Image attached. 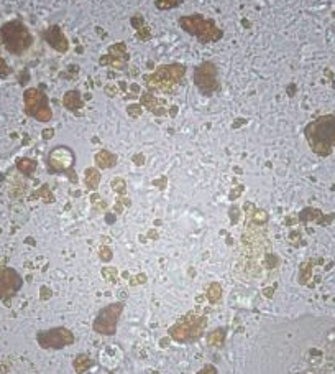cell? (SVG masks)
<instances>
[{
	"mask_svg": "<svg viewBox=\"0 0 335 374\" xmlns=\"http://www.w3.org/2000/svg\"><path fill=\"white\" fill-rule=\"evenodd\" d=\"M306 138L317 155H329L335 145V117L325 115L306 127Z\"/></svg>",
	"mask_w": 335,
	"mask_h": 374,
	"instance_id": "cell-1",
	"label": "cell"
},
{
	"mask_svg": "<svg viewBox=\"0 0 335 374\" xmlns=\"http://www.w3.org/2000/svg\"><path fill=\"white\" fill-rule=\"evenodd\" d=\"M207 315L200 310H192L169 328V336L177 343H191L204 335Z\"/></svg>",
	"mask_w": 335,
	"mask_h": 374,
	"instance_id": "cell-2",
	"label": "cell"
},
{
	"mask_svg": "<svg viewBox=\"0 0 335 374\" xmlns=\"http://www.w3.org/2000/svg\"><path fill=\"white\" fill-rule=\"evenodd\" d=\"M186 68L181 64L161 66L153 75L145 78L148 89L153 92H173L174 87L183 81Z\"/></svg>",
	"mask_w": 335,
	"mask_h": 374,
	"instance_id": "cell-3",
	"label": "cell"
},
{
	"mask_svg": "<svg viewBox=\"0 0 335 374\" xmlns=\"http://www.w3.org/2000/svg\"><path fill=\"white\" fill-rule=\"evenodd\" d=\"M179 27L186 32L197 36L200 41H217L222 38V30H219L212 20H207L202 15H191L179 18Z\"/></svg>",
	"mask_w": 335,
	"mask_h": 374,
	"instance_id": "cell-4",
	"label": "cell"
},
{
	"mask_svg": "<svg viewBox=\"0 0 335 374\" xmlns=\"http://www.w3.org/2000/svg\"><path fill=\"white\" fill-rule=\"evenodd\" d=\"M48 172L49 173H66L72 183H78V175L72 172V167L76 163V155L66 145H58L48 155Z\"/></svg>",
	"mask_w": 335,
	"mask_h": 374,
	"instance_id": "cell-5",
	"label": "cell"
},
{
	"mask_svg": "<svg viewBox=\"0 0 335 374\" xmlns=\"http://www.w3.org/2000/svg\"><path fill=\"white\" fill-rule=\"evenodd\" d=\"M123 309H125L123 302H115L104 307L94 320V332L104 336H114L117 333V325L122 317Z\"/></svg>",
	"mask_w": 335,
	"mask_h": 374,
	"instance_id": "cell-6",
	"label": "cell"
},
{
	"mask_svg": "<svg viewBox=\"0 0 335 374\" xmlns=\"http://www.w3.org/2000/svg\"><path fill=\"white\" fill-rule=\"evenodd\" d=\"M36 341L43 349H63L76 341V336L71 330L64 326L43 330L36 335Z\"/></svg>",
	"mask_w": 335,
	"mask_h": 374,
	"instance_id": "cell-7",
	"label": "cell"
},
{
	"mask_svg": "<svg viewBox=\"0 0 335 374\" xmlns=\"http://www.w3.org/2000/svg\"><path fill=\"white\" fill-rule=\"evenodd\" d=\"M194 84L199 87L200 92L212 94L219 89V78H217V68L214 63H202L194 69Z\"/></svg>",
	"mask_w": 335,
	"mask_h": 374,
	"instance_id": "cell-8",
	"label": "cell"
},
{
	"mask_svg": "<svg viewBox=\"0 0 335 374\" xmlns=\"http://www.w3.org/2000/svg\"><path fill=\"white\" fill-rule=\"evenodd\" d=\"M27 111L28 114H32L35 119H38L41 122H46L51 119V115H53V112H51V109L48 106V99L46 96L38 91V89H30L28 94H27Z\"/></svg>",
	"mask_w": 335,
	"mask_h": 374,
	"instance_id": "cell-9",
	"label": "cell"
},
{
	"mask_svg": "<svg viewBox=\"0 0 335 374\" xmlns=\"http://www.w3.org/2000/svg\"><path fill=\"white\" fill-rule=\"evenodd\" d=\"M21 284H23V280L15 270L0 269V298L15 295L20 290Z\"/></svg>",
	"mask_w": 335,
	"mask_h": 374,
	"instance_id": "cell-10",
	"label": "cell"
},
{
	"mask_svg": "<svg viewBox=\"0 0 335 374\" xmlns=\"http://www.w3.org/2000/svg\"><path fill=\"white\" fill-rule=\"evenodd\" d=\"M48 43L51 46H55L59 53H64L66 50H68V40H66V36H64V33L59 30L58 27H55V28H51V30L48 32Z\"/></svg>",
	"mask_w": 335,
	"mask_h": 374,
	"instance_id": "cell-11",
	"label": "cell"
},
{
	"mask_svg": "<svg viewBox=\"0 0 335 374\" xmlns=\"http://www.w3.org/2000/svg\"><path fill=\"white\" fill-rule=\"evenodd\" d=\"M94 160H95V165H97L99 168H102V170H107V168H112V167L117 165V155H114V153L109 152V150L97 152Z\"/></svg>",
	"mask_w": 335,
	"mask_h": 374,
	"instance_id": "cell-12",
	"label": "cell"
},
{
	"mask_svg": "<svg viewBox=\"0 0 335 374\" xmlns=\"http://www.w3.org/2000/svg\"><path fill=\"white\" fill-rule=\"evenodd\" d=\"M84 181H86V186L87 190H91V192H94V190H97L99 186V183H100V172L97 170V168H86V173H84Z\"/></svg>",
	"mask_w": 335,
	"mask_h": 374,
	"instance_id": "cell-13",
	"label": "cell"
},
{
	"mask_svg": "<svg viewBox=\"0 0 335 374\" xmlns=\"http://www.w3.org/2000/svg\"><path fill=\"white\" fill-rule=\"evenodd\" d=\"M225 335H227V328H217L214 330L212 333L207 335V344L214 348H220L225 343Z\"/></svg>",
	"mask_w": 335,
	"mask_h": 374,
	"instance_id": "cell-14",
	"label": "cell"
},
{
	"mask_svg": "<svg viewBox=\"0 0 335 374\" xmlns=\"http://www.w3.org/2000/svg\"><path fill=\"white\" fill-rule=\"evenodd\" d=\"M220 300H222V285L214 282L209 285V289H207V302L215 305V303H219Z\"/></svg>",
	"mask_w": 335,
	"mask_h": 374,
	"instance_id": "cell-15",
	"label": "cell"
},
{
	"mask_svg": "<svg viewBox=\"0 0 335 374\" xmlns=\"http://www.w3.org/2000/svg\"><path fill=\"white\" fill-rule=\"evenodd\" d=\"M64 106L69 109V111H76V109L83 107V101L79 99V92L78 91H69L64 96Z\"/></svg>",
	"mask_w": 335,
	"mask_h": 374,
	"instance_id": "cell-16",
	"label": "cell"
},
{
	"mask_svg": "<svg viewBox=\"0 0 335 374\" xmlns=\"http://www.w3.org/2000/svg\"><path fill=\"white\" fill-rule=\"evenodd\" d=\"M91 366H92V359L87 355H79L74 359V369H76L78 374H84Z\"/></svg>",
	"mask_w": 335,
	"mask_h": 374,
	"instance_id": "cell-17",
	"label": "cell"
},
{
	"mask_svg": "<svg viewBox=\"0 0 335 374\" xmlns=\"http://www.w3.org/2000/svg\"><path fill=\"white\" fill-rule=\"evenodd\" d=\"M141 102H143V104H145L148 109H150L151 112H154V114H161V112H160V109H158V106L161 104V102H160L158 99H156L151 92H145V94H143V99H141Z\"/></svg>",
	"mask_w": 335,
	"mask_h": 374,
	"instance_id": "cell-18",
	"label": "cell"
},
{
	"mask_svg": "<svg viewBox=\"0 0 335 374\" xmlns=\"http://www.w3.org/2000/svg\"><path fill=\"white\" fill-rule=\"evenodd\" d=\"M112 190H114V192L118 193V195H125L126 193V183H125V180L120 178V177L114 178V180H112Z\"/></svg>",
	"mask_w": 335,
	"mask_h": 374,
	"instance_id": "cell-19",
	"label": "cell"
},
{
	"mask_svg": "<svg viewBox=\"0 0 335 374\" xmlns=\"http://www.w3.org/2000/svg\"><path fill=\"white\" fill-rule=\"evenodd\" d=\"M35 167H36V163L33 162V160H28V158H25V160H20L18 162V168L23 173H27V175H30L33 170H35Z\"/></svg>",
	"mask_w": 335,
	"mask_h": 374,
	"instance_id": "cell-20",
	"label": "cell"
},
{
	"mask_svg": "<svg viewBox=\"0 0 335 374\" xmlns=\"http://www.w3.org/2000/svg\"><path fill=\"white\" fill-rule=\"evenodd\" d=\"M117 269L115 267H106V269H102V277L106 278V280L109 282H114L117 280Z\"/></svg>",
	"mask_w": 335,
	"mask_h": 374,
	"instance_id": "cell-21",
	"label": "cell"
},
{
	"mask_svg": "<svg viewBox=\"0 0 335 374\" xmlns=\"http://www.w3.org/2000/svg\"><path fill=\"white\" fill-rule=\"evenodd\" d=\"M99 255H100V259L104 262H109L112 259V255H114V252H112V249L107 247V246H102L100 247V251H99Z\"/></svg>",
	"mask_w": 335,
	"mask_h": 374,
	"instance_id": "cell-22",
	"label": "cell"
},
{
	"mask_svg": "<svg viewBox=\"0 0 335 374\" xmlns=\"http://www.w3.org/2000/svg\"><path fill=\"white\" fill-rule=\"evenodd\" d=\"M126 112H128L132 117H138L141 114V106H138V104H130L128 109H126Z\"/></svg>",
	"mask_w": 335,
	"mask_h": 374,
	"instance_id": "cell-23",
	"label": "cell"
},
{
	"mask_svg": "<svg viewBox=\"0 0 335 374\" xmlns=\"http://www.w3.org/2000/svg\"><path fill=\"white\" fill-rule=\"evenodd\" d=\"M145 282H146V275L145 274H138V275H135L130 280L132 285H140V284H145Z\"/></svg>",
	"mask_w": 335,
	"mask_h": 374,
	"instance_id": "cell-24",
	"label": "cell"
},
{
	"mask_svg": "<svg viewBox=\"0 0 335 374\" xmlns=\"http://www.w3.org/2000/svg\"><path fill=\"white\" fill-rule=\"evenodd\" d=\"M197 374H217V369H215L212 364H207V366H204V368L200 369Z\"/></svg>",
	"mask_w": 335,
	"mask_h": 374,
	"instance_id": "cell-25",
	"label": "cell"
},
{
	"mask_svg": "<svg viewBox=\"0 0 335 374\" xmlns=\"http://www.w3.org/2000/svg\"><path fill=\"white\" fill-rule=\"evenodd\" d=\"M43 135H44V138L53 137V130H51V129H49V130H44V134H43Z\"/></svg>",
	"mask_w": 335,
	"mask_h": 374,
	"instance_id": "cell-26",
	"label": "cell"
},
{
	"mask_svg": "<svg viewBox=\"0 0 335 374\" xmlns=\"http://www.w3.org/2000/svg\"><path fill=\"white\" fill-rule=\"evenodd\" d=\"M135 160H137L138 163H140V162L143 163V155H137V158H135Z\"/></svg>",
	"mask_w": 335,
	"mask_h": 374,
	"instance_id": "cell-27",
	"label": "cell"
}]
</instances>
